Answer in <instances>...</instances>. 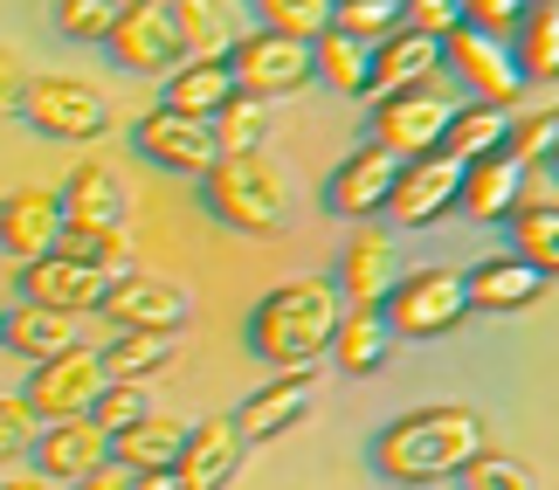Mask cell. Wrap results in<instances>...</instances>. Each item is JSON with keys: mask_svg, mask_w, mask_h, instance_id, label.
Returning <instances> with one entry per match:
<instances>
[{"mask_svg": "<svg viewBox=\"0 0 559 490\" xmlns=\"http://www.w3.org/2000/svg\"><path fill=\"white\" fill-rule=\"evenodd\" d=\"M484 415L463 408V401H442V408H407L394 421L373 429V470L401 490H428L442 477H456L469 456L484 450Z\"/></svg>", "mask_w": 559, "mask_h": 490, "instance_id": "6da1fadb", "label": "cell"}, {"mask_svg": "<svg viewBox=\"0 0 559 490\" xmlns=\"http://www.w3.org/2000/svg\"><path fill=\"white\" fill-rule=\"evenodd\" d=\"M338 311L346 304H338L332 276H284V284H270L255 297L249 346H255V359H270V367H311V359H325V346H332Z\"/></svg>", "mask_w": 559, "mask_h": 490, "instance_id": "7a4b0ae2", "label": "cell"}, {"mask_svg": "<svg viewBox=\"0 0 559 490\" xmlns=\"http://www.w3.org/2000/svg\"><path fill=\"white\" fill-rule=\"evenodd\" d=\"M201 207L235 236H276L290 215V174L270 159V145L214 153V166L201 174Z\"/></svg>", "mask_w": 559, "mask_h": 490, "instance_id": "3957f363", "label": "cell"}, {"mask_svg": "<svg viewBox=\"0 0 559 490\" xmlns=\"http://www.w3.org/2000/svg\"><path fill=\"white\" fill-rule=\"evenodd\" d=\"M380 318H386V332H394V338H415V346H436V338L463 332V325H469L463 270H449V263L401 270L394 290L380 297Z\"/></svg>", "mask_w": 559, "mask_h": 490, "instance_id": "277c9868", "label": "cell"}, {"mask_svg": "<svg viewBox=\"0 0 559 490\" xmlns=\"http://www.w3.org/2000/svg\"><path fill=\"white\" fill-rule=\"evenodd\" d=\"M14 118H28L41 139H56V145H91L111 132V104H104L97 83H83V76H28V91H21V111Z\"/></svg>", "mask_w": 559, "mask_h": 490, "instance_id": "5b68a950", "label": "cell"}, {"mask_svg": "<svg viewBox=\"0 0 559 490\" xmlns=\"http://www.w3.org/2000/svg\"><path fill=\"white\" fill-rule=\"evenodd\" d=\"M228 76H235V91H249V97H297V91H311V41H297V35H276V28H242L228 41Z\"/></svg>", "mask_w": 559, "mask_h": 490, "instance_id": "8992f818", "label": "cell"}, {"mask_svg": "<svg viewBox=\"0 0 559 490\" xmlns=\"http://www.w3.org/2000/svg\"><path fill=\"white\" fill-rule=\"evenodd\" d=\"M449 76H428L415 83V91H386L373 97V118H367V132L380 153H394V159H415V153H436V139H442V124H449Z\"/></svg>", "mask_w": 559, "mask_h": 490, "instance_id": "52a82bcc", "label": "cell"}, {"mask_svg": "<svg viewBox=\"0 0 559 490\" xmlns=\"http://www.w3.org/2000/svg\"><path fill=\"white\" fill-rule=\"evenodd\" d=\"M97 318H111L118 332H174L180 338V325L193 318V297H187V284H174V276L132 263V270H118L111 284H104Z\"/></svg>", "mask_w": 559, "mask_h": 490, "instance_id": "ba28073f", "label": "cell"}, {"mask_svg": "<svg viewBox=\"0 0 559 490\" xmlns=\"http://www.w3.org/2000/svg\"><path fill=\"white\" fill-rule=\"evenodd\" d=\"M442 76L463 83V91L477 104H490V111H519L525 104V76H519V62H511V49L477 35V28H449L442 35Z\"/></svg>", "mask_w": 559, "mask_h": 490, "instance_id": "9c48e42d", "label": "cell"}, {"mask_svg": "<svg viewBox=\"0 0 559 490\" xmlns=\"http://www.w3.org/2000/svg\"><path fill=\"white\" fill-rule=\"evenodd\" d=\"M132 153L145 166H159V174H174V180H201L222 145H214V124L207 118H187V111L153 104V111L132 124Z\"/></svg>", "mask_w": 559, "mask_h": 490, "instance_id": "30bf717a", "label": "cell"}, {"mask_svg": "<svg viewBox=\"0 0 559 490\" xmlns=\"http://www.w3.org/2000/svg\"><path fill=\"white\" fill-rule=\"evenodd\" d=\"M104 56H111L118 70H132V76H166L174 70L187 49H180V28H174V14H166V0H124L111 35H104Z\"/></svg>", "mask_w": 559, "mask_h": 490, "instance_id": "8fae6325", "label": "cell"}, {"mask_svg": "<svg viewBox=\"0 0 559 490\" xmlns=\"http://www.w3.org/2000/svg\"><path fill=\"white\" fill-rule=\"evenodd\" d=\"M97 387H104V359L91 346H62V352H49V359L28 367L21 401L35 408V421H70V415H91Z\"/></svg>", "mask_w": 559, "mask_h": 490, "instance_id": "7c38bea8", "label": "cell"}, {"mask_svg": "<svg viewBox=\"0 0 559 490\" xmlns=\"http://www.w3.org/2000/svg\"><path fill=\"white\" fill-rule=\"evenodd\" d=\"M456 187H463L456 159H442V153L401 159L394 194H386V222H394V228H442L449 215H456Z\"/></svg>", "mask_w": 559, "mask_h": 490, "instance_id": "4fadbf2b", "label": "cell"}, {"mask_svg": "<svg viewBox=\"0 0 559 490\" xmlns=\"http://www.w3.org/2000/svg\"><path fill=\"white\" fill-rule=\"evenodd\" d=\"M539 194V174L519 166L511 153H484L463 166V187H456V215H469L477 228H504L519 207Z\"/></svg>", "mask_w": 559, "mask_h": 490, "instance_id": "5bb4252c", "label": "cell"}, {"mask_svg": "<svg viewBox=\"0 0 559 490\" xmlns=\"http://www.w3.org/2000/svg\"><path fill=\"white\" fill-rule=\"evenodd\" d=\"M311 401H318V373H311V367H276L263 387H255L242 408H235V429H242L249 450H263V442L290 435L297 421L311 415Z\"/></svg>", "mask_w": 559, "mask_h": 490, "instance_id": "9a60e30c", "label": "cell"}, {"mask_svg": "<svg viewBox=\"0 0 559 490\" xmlns=\"http://www.w3.org/2000/svg\"><path fill=\"white\" fill-rule=\"evenodd\" d=\"M394 174H401V159L394 153H380V145H353L346 159L332 166V180H325V207L338 222H380L386 215V194H394Z\"/></svg>", "mask_w": 559, "mask_h": 490, "instance_id": "2e32d148", "label": "cell"}, {"mask_svg": "<svg viewBox=\"0 0 559 490\" xmlns=\"http://www.w3.org/2000/svg\"><path fill=\"white\" fill-rule=\"evenodd\" d=\"M401 276V249L386 236V222H353L346 249H338V270H332V290L338 304H380Z\"/></svg>", "mask_w": 559, "mask_h": 490, "instance_id": "e0dca14e", "label": "cell"}, {"mask_svg": "<svg viewBox=\"0 0 559 490\" xmlns=\"http://www.w3.org/2000/svg\"><path fill=\"white\" fill-rule=\"evenodd\" d=\"M242 456H249V442H242V429H235V415H201L180 435L174 470H180L187 490H228L235 470H242Z\"/></svg>", "mask_w": 559, "mask_h": 490, "instance_id": "ac0fdd59", "label": "cell"}, {"mask_svg": "<svg viewBox=\"0 0 559 490\" xmlns=\"http://www.w3.org/2000/svg\"><path fill=\"white\" fill-rule=\"evenodd\" d=\"M62 236V201L56 187H8L0 194V255L21 270L35 263V255H49Z\"/></svg>", "mask_w": 559, "mask_h": 490, "instance_id": "d6986e66", "label": "cell"}, {"mask_svg": "<svg viewBox=\"0 0 559 490\" xmlns=\"http://www.w3.org/2000/svg\"><path fill=\"white\" fill-rule=\"evenodd\" d=\"M104 284H111L104 270H91V263H70V255H56V249L14 270V297H28V304H49V311H70V318L97 311Z\"/></svg>", "mask_w": 559, "mask_h": 490, "instance_id": "ffe728a7", "label": "cell"}, {"mask_svg": "<svg viewBox=\"0 0 559 490\" xmlns=\"http://www.w3.org/2000/svg\"><path fill=\"white\" fill-rule=\"evenodd\" d=\"M28 463L62 490V483H76V477H91V470H104V463H111V435H104L91 415L41 421V435H35V456H28Z\"/></svg>", "mask_w": 559, "mask_h": 490, "instance_id": "44dd1931", "label": "cell"}, {"mask_svg": "<svg viewBox=\"0 0 559 490\" xmlns=\"http://www.w3.org/2000/svg\"><path fill=\"white\" fill-rule=\"evenodd\" d=\"M463 297H469V311H532V304H546V276L525 263V255H484L477 270H463Z\"/></svg>", "mask_w": 559, "mask_h": 490, "instance_id": "7402d4cb", "label": "cell"}, {"mask_svg": "<svg viewBox=\"0 0 559 490\" xmlns=\"http://www.w3.org/2000/svg\"><path fill=\"white\" fill-rule=\"evenodd\" d=\"M56 201H62V222H111V228H124V215H132L124 174L111 159H97V153L70 166V180L56 187Z\"/></svg>", "mask_w": 559, "mask_h": 490, "instance_id": "603a6c76", "label": "cell"}, {"mask_svg": "<svg viewBox=\"0 0 559 490\" xmlns=\"http://www.w3.org/2000/svg\"><path fill=\"white\" fill-rule=\"evenodd\" d=\"M367 76H373V97L415 91V83L442 76V41H428V35H415V28H386V35L373 41V56H367ZM373 97H367V104H373Z\"/></svg>", "mask_w": 559, "mask_h": 490, "instance_id": "cb8c5ba5", "label": "cell"}, {"mask_svg": "<svg viewBox=\"0 0 559 490\" xmlns=\"http://www.w3.org/2000/svg\"><path fill=\"white\" fill-rule=\"evenodd\" d=\"M394 346H401V338L386 332L380 304H346V311H338V325H332L325 359H338V373H353V380H373L386 359H394Z\"/></svg>", "mask_w": 559, "mask_h": 490, "instance_id": "d4e9b609", "label": "cell"}, {"mask_svg": "<svg viewBox=\"0 0 559 490\" xmlns=\"http://www.w3.org/2000/svg\"><path fill=\"white\" fill-rule=\"evenodd\" d=\"M235 97V76H228V56H180L159 83V104L166 111H187V118H214L222 104Z\"/></svg>", "mask_w": 559, "mask_h": 490, "instance_id": "484cf974", "label": "cell"}, {"mask_svg": "<svg viewBox=\"0 0 559 490\" xmlns=\"http://www.w3.org/2000/svg\"><path fill=\"white\" fill-rule=\"evenodd\" d=\"M0 346L35 367V359L76 346V318H70V311H49V304H28V297H14L8 318H0Z\"/></svg>", "mask_w": 559, "mask_h": 490, "instance_id": "4316f807", "label": "cell"}, {"mask_svg": "<svg viewBox=\"0 0 559 490\" xmlns=\"http://www.w3.org/2000/svg\"><path fill=\"white\" fill-rule=\"evenodd\" d=\"M367 56H373V41H359L346 28H318L311 35V83H325L338 97H373Z\"/></svg>", "mask_w": 559, "mask_h": 490, "instance_id": "83f0119b", "label": "cell"}, {"mask_svg": "<svg viewBox=\"0 0 559 490\" xmlns=\"http://www.w3.org/2000/svg\"><path fill=\"white\" fill-rule=\"evenodd\" d=\"M180 435H187V421H174V415H139V421H124V429H111V463L118 470H166V463L180 456Z\"/></svg>", "mask_w": 559, "mask_h": 490, "instance_id": "f1b7e54d", "label": "cell"}, {"mask_svg": "<svg viewBox=\"0 0 559 490\" xmlns=\"http://www.w3.org/2000/svg\"><path fill=\"white\" fill-rule=\"evenodd\" d=\"M504 118L511 111H490V104H477V97H456V104H449L442 139H436V153L456 159V166L484 159V153H504Z\"/></svg>", "mask_w": 559, "mask_h": 490, "instance_id": "f546056e", "label": "cell"}, {"mask_svg": "<svg viewBox=\"0 0 559 490\" xmlns=\"http://www.w3.org/2000/svg\"><path fill=\"white\" fill-rule=\"evenodd\" d=\"M166 14H174L187 56H228V41L242 35V21H235V0H166Z\"/></svg>", "mask_w": 559, "mask_h": 490, "instance_id": "4dcf8cb0", "label": "cell"}, {"mask_svg": "<svg viewBox=\"0 0 559 490\" xmlns=\"http://www.w3.org/2000/svg\"><path fill=\"white\" fill-rule=\"evenodd\" d=\"M504 236H511V255H525V263L552 284V276H559V201H539V194H532L519 215L504 222Z\"/></svg>", "mask_w": 559, "mask_h": 490, "instance_id": "1f68e13d", "label": "cell"}, {"mask_svg": "<svg viewBox=\"0 0 559 490\" xmlns=\"http://www.w3.org/2000/svg\"><path fill=\"white\" fill-rule=\"evenodd\" d=\"M525 83H559V8H525L519 35L504 41Z\"/></svg>", "mask_w": 559, "mask_h": 490, "instance_id": "d6a6232c", "label": "cell"}, {"mask_svg": "<svg viewBox=\"0 0 559 490\" xmlns=\"http://www.w3.org/2000/svg\"><path fill=\"white\" fill-rule=\"evenodd\" d=\"M97 359H104V380H159L180 352H174V332H118Z\"/></svg>", "mask_w": 559, "mask_h": 490, "instance_id": "836d02e7", "label": "cell"}, {"mask_svg": "<svg viewBox=\"0 0 559 490\" xmlns=\"http://www.w3.org/2000/svg\"><path fill=\"white\" fill-rule=\"evenodd\" d=\"M56 255H70V263H91L104 276H118V270H132V236L111 222H62V236H56Z\"/></svg>", "mask_w": 559, "mask_h": 490, "instance_id": "e575fe53", "label": "cell"}, {"mask_svg": "<svg viewBox=\"0 0 559 490\" xmlns=\"http://www.w3.org/2000/svg\"><path fill=\"white\" fill-rule=\"evenodd\" d=\"M207 124H214V145H222V153H249V145H263V139L276 132V111H270L263 97L235 91V97H228Z\"/></svg>", "mask_w": 559, "mask_h": 490, "instance_id": "d590c367", "label": "cell"}, {"mask_svg": "<svg viewBox=\"0 0 559 490\" xmlns=\"http://www.w3.org/2000/svg\"><path fill=\"white\" fill-rule=\"evenodd\" d=\"M552 145H559V104H539V111H511L504 118V153L519 166H532V174L552 159Z\"/></svg>", "mask_w": 559, "mask_h": 490, "instance_id": "8d00e7d4", "label": "cell"}, {"mask_svg": "<svg viewBox=\"0 0 559 490\" xmlns=\"http://www.w3.org/2000/svg\"><path fill=\"white\" fill-rule=\"evenodd\" d=\"M49 21L76 49H104V35H111V21H118V0H56Z\"/></svg>", "mask_w": 559, "mask_h": 490, "instance_id": "74e56055", "label": "cell"}, {"mask_svg": "<svg viewBox=\"0 0 559 490\" xmlns=\"http://www.w3.org/2000/svg\"><path fill=\"white\" fill-rule=\"evenodd\" d=\"M463 490H539V470H532V463H519V456H504V450H484L463 463Z\"/></svg>", "mask_w": 559, "mask_h": 490, "instance_id": "f35d334b", "label": "cell"}, {"mask_svg": "<svg viewBox=\"0 0 559 490\" xmlns=\"http://www.w3.org/2000/svg\"><path fill=\"white\" fill-rule=\"evenodd\" d=\"M139 415H153V387H145V380H104L91 394V421L104 435L124 429V421H139Z\"/></svg>", "mask_w": 559, "mask_h": 490, "instance_id": "ab89813d", "label": "cell"}, {"mask_svg": "<svg viewBox=\"0 0 559 490\" xmlns=\"http://www.w3.org/2000/svg\"><path fill=\"white\" fill-rule=\"evenodd\" d=\"M249 8H255V28L297 35V41H311L332 21V0H249Z\"/></svg>", "mask_w": 559, "mask_h": 490, "instance_id": "60d3db41", "label": "cell"}, {"mask_svg": "<svg viewBox=\"0 0 559 490\" xmlns=\"http://www.w3.org/2000/svg\"><path fill=\"white\" fill-rule=\"evenodd\" d=\"M35 435H41L35 408L21 394H0V470H21L35 456Z\"/></svg>", "mask_w": 559, "mask_h": 490, "instance_id": "b9f144b4", "label": "cell"}, {"mask_svg": "<svg viewBox=\"0 0 559 490\" xmlns=\"http://www.w3.org/2000/svg\"><path fill=\"white\" fill-rule=\"evenodd\" d=\"M325 28H346L359 41H380L386 28H401V0H332Z\"/></svg>", "mask_w": 559, "mask_h": 490, "instance_id": "7bdbcfd3", "label": "cell"}, {"mask_svg": "<svg viewBox=\"0 0 559 490\" xmlns=\"http://www.w3.org/2000/svg\"><path fill=\"white\" fill-rule=\"evenodd\" d=\"M525 8H532V0H456L463 28H477V35H490V41H511V35H519Z\"/></svg>", "mask_w": 559, "mask_h": 490, "instance_id": "ee69618b", "label": "cell"}, {"mask_svg": "<svg viewBox=\"0 0 559 490\" xmlns=\"http://www.w3.org/2000/svg\"><path fill=\"white\" fill-rule=\"evenodd\" d=\"M401 28L442 41L449 28H463V14H456V0H401Z\"/></svg>", "mask_w": 559, "mask_h": 490, "instance_id": "f6af8a7d", "label": "cell"}, {"mask_svg": "<svg viewBox=\"0 0 559 490\" xmlns=\"http://www.w3.org/2000/svg\"><path fill=\"white\" fill-rule=\"evenodd\" d=\"M21 91H28V62H21L8 41H0V118L21 111Z\"/></svg>", "mask_w": 559, "mask_h": 490, "instance_id": "bcb514c9", "label": "cell"}, {"mask_svg": "<svg viewBox=\"0 0 559 490\" xmlns=\"http://www.w3.org/2000/svg\"><path fill=\"white\" fill-rule=\"evenodd\" d=\"M62 490H132V470H118V463H104V470L76 477V483H62Z\"/></svg>", "mask_w": 559, "mask_h": 490, "instance_id": "7dc6e473", "label": "cell"}, {"mask_svg": "<svg viewBox=\"0 0 559 490\" xmlns=\"http://www.w3.org/2000/svg\"><path fill=\"white\" fill-rule=\"evenodd\" d=\"M132 490H187V483H180L174 463H166V470H139V477H132Z\"/></svg>", "mask_w": 559, "mask_h": 490, "instance_id": "c3c4849f", "label": "cell"}, {"mask_svg": "<svg viewBox=\"0 0 559 490\" xmlns=\"http://www.w3.org/2000/svg\"><path fill=\"white\" fill-rule=\"evenodd\" d=\"M0 490H56V483L41 477V470H8V477H0Z\"/></svg>", "mask_w": 559, "mask_h": 490, "instance_id": "681fc988", "label": "cell"}, {"mask_svg": "<svg viewBox=\"0 0 559 490\" xmlns=\"http://www.w3.org/2000/svg\"><path fill=\"white\" fill-rule=\"evenodd\" d=\"M8 304H14V297H8V290H0V318H8Z\"/></svg>", "mask_w": 559, "mask_h": 490, "instance_id": "f907efd6", "label": "cell"}, {"mask_svg": "<svg viewBox=\"0 0 559 490\" xmlns=\"http://www.w3.org/2000/svg\"><path fill=\"white\" fill-rule=\"evenodd\" d=\"M546 166H552V174H559V145H552V159H546Z\"/></svg>", "mask_w": 559, "mask_h": 490, "instance_id": "816d5d0a", "label": "cell"}, {"mask_svg": "<svg viewBox=\"0 0 559 490\" xmlns=\"http://www.w3.org/2000/svg\"><path fill=\"white\" fill-rule=\"evenodd\" d=\"M532 8H559V0H532Z\"/></svg>", "mask_w": 559, "mask_h": 490, "instance_id": "f5cc1de1", "label": "cell"}, {"mask_svg": "<svg viewBox=\"0 0 559 490\" xmlns=\"http://www.w3.org/2000/svg\"><path fill=\"white\" fill-rule=\"evenodd\" d=\"M118 8H124V0H118Z\"/></svg>", "mask_w": 559, "mask_h": 490, "instance_id": "db71d44e", "label": "cell"}]
</instances>
